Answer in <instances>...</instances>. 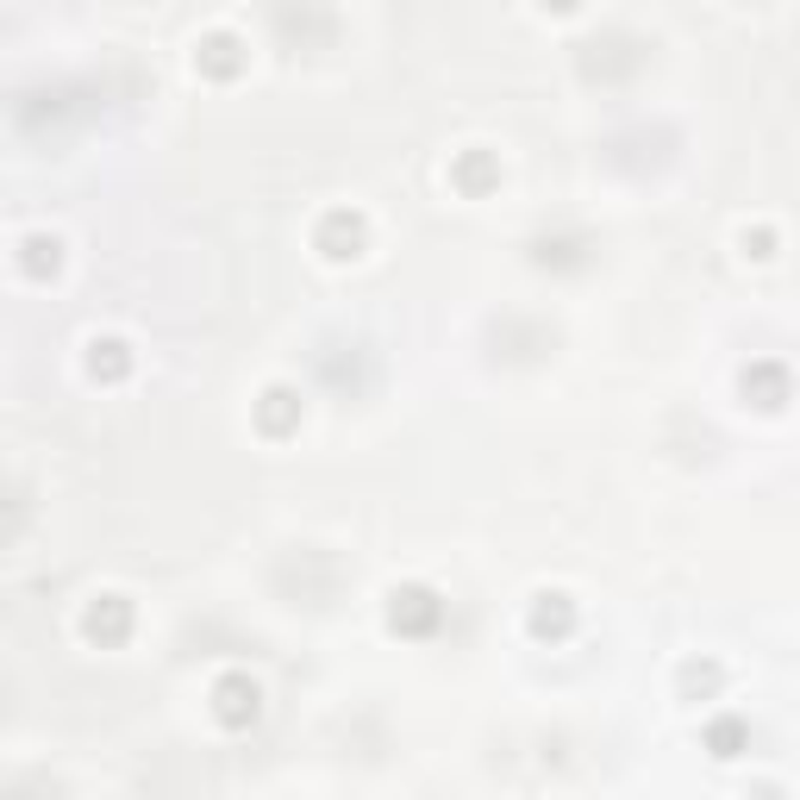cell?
I'll return each instance as SVG.
<instances>
[{
	"instance_id": "7a4b0ae2",
	"label": "cell",
	"mask_w": 800,
	"mask_h": 800,
	"mask_svg": "<svg viewBox=\"0 0 800 800\" xmlns=\"http://www.w3.org/2000/svg\"><path fill=\"white\" fill-rule=\"evenodd\" d=\"M438 620H445V607H438L432 588H400L395 595V625L400 632H432Z\"/></svg>"
},
{
	"instance_id": "277c9868",
	"label": "cell",
	"mask_w": 800,
	"mask_h": 800,
	"mask_svg": "<svg viewBox=\"0 0 800 800\" xmlns=\"http://www.w3.org/2000/svg\"><path fill=\"white\" fill-rule=\"evenodd\" d=\"M320 245H325V257H357V250H363V220H357V213H332L325 232H320Z\"/></svg>"
},
{
	"instance_id": "8fae6325",
	"label": "cell",
	"mask_w": 800,
	"mask_h": 800,
	"mask_svg": "<svg viewBox=\"0 0 800 800\" xmlns=\"http://www.w3.org/2000/svg\"><path fill=\"white\" fill-rule=\"evenodd\" d=\"M550 7H557V13H570V7H582V0H550Z\"/></svg>"
},
{
	"instance_id": "3957f363",
	"label": "cell",
	"mask_w": 800,
	"mask_h": 800,
	"mask_svg": "<svg viewBox=\"0 0 800 800\" xmlns=\"http://www.w3.org/2000/svg\"><path fill=\"white\" fill-rule=\"evenodd\" d=\"M88 638H100V645H120L125 632H132V607H125L120 595H107V600H95V607H88Z\"/></svg>"
},
{
	"instance_id": "9c48e42d",
	"label": "cell",
	"mask_w": 800,
	"mask_h": 800,
	"mask_svg": "<svg viewBox=\"0 0 800 800\" xmlns=\"http://www.w3.org/2000/svg\"><path fill=\"white\" fill-rule=\"evenodd\" d=\"M295 420H300V400L288 395V388H270V395H263V425H270V432H288Z\"/></svg>"
},
{
	"instance_id": "8992f818",
	"label": "cell",
	"mask_w": 800,
	"mask_h": 800,
	"mask_svg": "<svg viewBox=\"0 0 800 800\" xmlns=\"http://www.w3.org/2000/svg\"><path fill=\"white\" fill-rule=\"evenodd\" d=\"M88 370H95L100 382H120V375L132 370V357H125L120 338H95V345H88Z\"/></svg>"
},
{
	"instance_id": "6da1fadb",
	"label": "cell",
	"mask_w": 800,
	"mask_h": 800,
	"mask_svg": "<svg viewBox=\"0 0 800 800\" xmlns=\"http://www.w3.org/2000/svg\"><path fill=\"white\" fill-rule=\"evenodd\" d=\"M257 707H263V695H257V682H250V675H225L220 688H213V713H220L232 732L257 720Z\"/></svg>"
},
{
	"instance_id": "52a82bcc",
	"label": "cell",
	"mask_w": 800,
	"mask_h": 800,
	"mask_svg": "<svg viewBox=\"0 0 800 800\" xmlns=\"http://www.w3.org/2000/svg\"><path fill=\"white\" fill-rule=\"evenodd\" d=\"M57 270H63V245L45 238V232H38V238H25V275H57Z\"/></svg>"
},
{
	"instance_id": "5b68a950",
	"label": "cell",
	"mask_w": 800,
	"mask_h": 800,
	"mask_svg": "<svg viewBox=\"0 0 800 800\" xmlns=\"http://www.w3.org/2000/svg\"><path fill=\"white\" fill-rule=\"evenodd\" d=\"M570 620H575V607L563 595H545L538 607H532V632H538V638H563V632H570Z\"/></svg>"
},
{
	"instance_id": "ba28073f",
	"label": "cell",
	"mask_w": 800,
	"mask_h": 800,
	"mask_svg": "<svg viewBox=\"0 0 800 800\" xmlns=\"http://www.w3.org/2000/svg\"><path fill=\"white\" fill-rule=\"evenodd\" d=\"M238 63H245V57H238V38H207V45H200V70H213V75H232L238 70Z\"/></svg>"
},
{
	"instance_id": "30bf717a",
	"label": "cell",
	"mask_w": 800,
	"mask_h": 800,
	"mask_svg": "<svg viewBox=\"0 0 800 800\" xmlns=\"http://www.w3.org/2000/svg\"><path fill=\"white\" fill-rule=\"evenodd\" d=\"M707 745H713V757H738V750H745V725H738V720H720L713 732H707Z\"/></svg>"
}]
</instances>
